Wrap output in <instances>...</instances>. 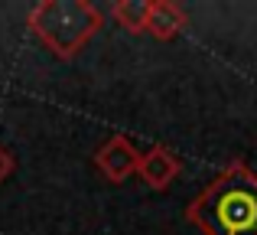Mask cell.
Wrapping results in <instances>:
<instances>
[{"mask_svg": "<svg viewBox=\"0 0 257 235\" xmlns=\"http://www.w3.org/2000/svg\"><path fill=\"white\" fill-rule=\"evenodd\" d=\"M186 219L202 235H257V173L231 160L189 203Z\"/></svg>", "mask_w": 257, "mask_h": 235, "instance_id": "6da1fadb", "label": "cell"}, {"mask_svg": "<svg viewBox=\"0 0 257 235\" xmlns=\"http://www.w3.org/2000/svg\"><path fill=\"white\" fill-rule=\"evenodd\" d=\"M33 36L56 59H75L101 30L104 13L88 0H39L26 17Z\"/></svg>", "mask_w": 257, "mask_h": 235, "instance_id": "7a4b0ae2", "label": "cell"}, {"mask_svg": "<svg viewBox=\"0 0 257 235\" xmlns=\"http://www.w3.org/2000/svg\"><path fill=\"white\" fill-rule=\"evenodd\" d=\"M140 150L124 137V134H111L104 144L94 150V167L107 183H127L137 173Z\"/></svg>", "mask_w": 257, "mask_h": 235, "instance_id": "3957f363", "label": "cell"}, {"mask_svg": "<svg viewBox=\"0 0 257 235\" xmlns=\"http://www.w3.org/2000/svg\"><path fill=\"white\" fill-rule=\"evenodd\" d=\"M179 170H182L179 153H173L166 144H153L147 153H140V164H137V177L157 193H163L179 177Z\"/></svg>", "mask_w": 257, "mask_h": 235, "instance_id": "277c9868", "label": "cell"}, {"mask_svg": "<svg viewBox=\"0 0 257 235\" xmlns=\"http://www.w3.org/2000/svg\"><path fill=\"white\" fill-rule=\"evenodd\" d=\"M189 26V17L182 7H176L173 0H153L150 17H147V33L160 43H170Z\"/></svg>", "mask_w": 257, "mask_h": 235, "instance_id": "5b68a950", "label": "cell"}, {"mask_svg": "<svg viewBox=\"0 0 257 235\" xmlns=\"http://www.w3.org/2000/svg\"><path fill=\"white\" fill-rule=\"evenodd\" d=\"M150 7H153V0H117L111 7V17L120 30H127L131 36H140V33H147Z\"/></svg>", "mask_w": 257, "mask_h": 235, "instance_id": "8992f818", "label": "cell"}, {"mask_svg": "<svg viewBox=\"0 0 257 235\" xmlns=\"http://www.w3.org/2000/svg\"><path fill=\"white\" fill-rule=\"evenodd\" d=\"M13 167H17V160H13V153L7 150L4 144H0V183H4V180H7V177L13 173Z\"/></svg>", "mask_w": 257, "mask_h": 235, "instance_id": "52a82bcc", "label": "cell"}]
</instances>
